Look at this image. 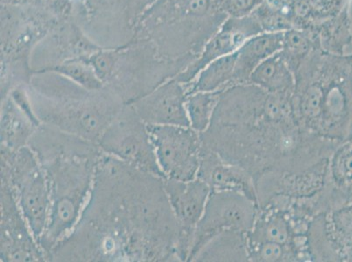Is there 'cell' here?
Returning a JSON list of instances; mask_svg holds the SVG:
<instances>
[{
	"label": "cell",
	"instance_id": "obj_7",
	"mask_svg": "<svg viewBox=\"0 0 352 262\" xmlns=\"http://www.w3.org/2000/svg\"><path fill=\"white\" fill-rule=\"evenodd\" d=\"M165 178L190 181L200 168L201 134L190 127L147 126Z\"/></svg>",
	"mask_w": 352,
	"mask_h": 262
},
{
	"label": "cell",
	"instance_id": "obj_6",
	"mask_svg": "<svg viewBox=\"0 0 352 262\" xmlns=\"http://www.w3.org/2000/svg\"><path fill=\"white\" fill-rule=\"evenodd\" d=\"M98 145L105 154L165 178L157 161L148 128L131 104L124 105L99 139Z\"/></svg>",
	"mask_w": 352,
	"mask_h": 262
},
{
	"label": "cell",
	"instance_id": "obj_20",
	"mask_svg": "<svg viewBox=\"0 0 352 262\" xmlns=\"http://www.w3.org/2000/svg\"><path fill=\"white\" fill-rule=\"evenodd\" d=\"M249 82L279 95H292L296 87L294 73L280 52L259 64L250 76Z\"/></svg>",
	"mask_w": 352,
	"mask_h": 262
},
{
	"label": "cell",
	"instance_id": "obj_24",
	"mask_svg": "<svg viewBox=\"0 0 352 262\" xmlns=\"http://www.w3.org/2000/svg\"><path fill=\"white\" fill-rule=\"evenodd\" d=\"M222 92L198 91L188 95L186 110L190 126L198 133L210 127Z\"/></svg>",
	"mask_w": 352,
	"mask_h": 262
},
{
	"label": "cell",
	"instance_id": "obj_30",
	"mask_svg": "<svg viewBox=\"0 0 352 262\" xmlns=\"http://www.w3.org/2000/svg\"><path fill=\"white\" fill-rule=\"evenodd\" d=\"M41 0H1V5L28 6L37 4Z\"/></svg>",
	"mask_w": 352,
	"mask_h": 262
},
{
	"label": "cell",
	"instance_id": "obj_31",
	"mask_svg": "<svg viewBox=\"0 0 352 262\" xmlns=\"http://www.w3.org/2000/svg\"><path fill=\"white\" fill-rule=\"evenodd\" d=\"M213 2V4L221 9V6L223 5V3H225L226 0H211Z\"/></svg>",
	"mask_w": 352,
	"mask_h": 262
},
{
	"label": "cell",
	"instance_id": "obj_13",
	"mask_svg": "<svg viewBox=\"0 0 352 262\" xmlns=\"http://www.w3.org/2000/svg\"><path fill=\"white\" fill-rule=\"evenodd\" d=\"M187 97L185 86L172 78L130 104L146 126L190 127Z\"/></svg>",
	"mask_w": 352,
	"mask_h": 262
},
{
	"label": "cell",
	"instance_id": "obj_16",
	"mask_svg": "<svg viewBox=\"0 0 352 262\" xmlns=\"http://www.w3.org/2000/svg\"><path fill=\"white\" fill-rule=\"evenodd\" d=\"M250 261L248 233L223 230L208 239L190 262Z\"/></svg>",
	"mask_w": 352,
	"mask_h": 262
},
{
	"label": "cell",
	"instance_id": "obj_29",
	"mask_svg": "<svg viewBox=\"0 0 352 262\" xmlns=\"http://www.w3.org/2000/svg\"><path fill=\"white\" fill-rule=\"evenodd\" d=\"M130 24L135 27L140 17L155 4L157 0H122Z\"/></svg>",
	"mask_w": 352,
	"mask_h": 262
},
{
	"label": "cell",
	"instance_id": "obj_4",
	"mask_svg": "<svg viewBox=\"0 0 352 262\" xmlns=\"http://www.w3.org/2000/svg\"><path fill=\"white\" fill-rule=\"evenodd\" d=\"M28 91L41 124L97 145L126 105L107 86L88 91L53 72H34Z\"/></svg>",
	"mask_w": 352,
	"mask_h": 262
},
{
	"label": "cell",
	"instance_id": "obj_14",
	"mask_svg": "<svg viewBox=\"0 0 352 262\" xmlns=\"http://www.w3.org/2000/svg\"><path fill=\"white\" fill-rule=\"evenodd\" d=\"M197 178L206 182L211 191H236L258 203L252 176L245 169L226 161L217 153L204 146H201Z\"/></svg>",
	"mask_w": 352,
	"mask_h": 262
},
{
	"label": "cell",
	"instance_id": "obj_22",
	"mask_svg": "<svg viewBox=\"0 0 352 262\" xmlns=\"http://www.w3.org/2000/svg\"><path fill=\"white\" fill-rule=\"evenodd\" d=\"M318 47V40L312 33L293 28L283 34V47L280 53L296 73Z\"/></svg>",
	"mask_w": 352,
	"mask_h": 262
},
{
	"label": "cell",
	"instance_id": "obj_28",
	"mask_svg": "<svg viewBox=\"0 0 352 262\" xmlns=\"http://www.w3.org/2000/svg\"><path fill=\"white\" fill-rule=\"evenodd\" d=\"M322 19L331 17L350 5V0H305Z\"/></svg>",
	"mask_w": 352,
	"mask_h": 262
},
{
	"label": "cell",
	"instance_id": "obj_3",
	"mask_svg": "<svg viewBox=\"0 0 352 262\" xmlns=\"http://www.w3.org/2000/svg\"><path fill=\"white\" fill-rule=\"evenodd\" d=\"M49 178V222L39 245L49 261L53 249L75 229L94 189L96 169L103 155L97 143L41 126L28 143Z\"/></svg>",
	"mask_w": 352,
	"mask_h": 262
},
{
	"label": "cell",
	"instance_id": "obj_27",
	"mask_svg": "<svg viewBox=\"0 0 352 262\" xmlns=\"http://www.w3.org/2000/svg\"><path fill=\"white\" fill-rule=\"evenodd\" d=\"M264 0H226L221 6L228 18H244L254 14Z\"/></svg>",
	"mask_w": 352,
	"mask_h": 262
},
{
	"label": "cell",
	"instance_id": "obj_18",
	"mask_svg": "<svg viewBox=\"0 0 352 262\" xmlns=\"http://www.w3.org/2000/svg\"><path fill=\"white\" fill-rule=\"evenodd\" d=\"M294 236L286 213L279 207L268 204L259 207L254 228L248 233V244L270 242L293 246Z\"/></svg>",
	"mask_w": 352,
	"mask_h": 262
},
{
	"label": "cell",
	"instance_id": "obj_17",
	"mask_svg": "<svg viewBox=\"0 0 352 262\" xmlns=\"http://www.w3.org/2000/svg\"><path fill=\"white\" fill-rule=\"evenodd\" d=\"M1 148L17 151L28 145L31 137L41 126L21 110L10 95L1 99Z\"/></svg>",
	"mask_w": 352,
	"mask_h": 262
},
{
	"label": "cell",
	"instance_id": "obj_2",
	"mask_svg": "<svg viewBox=\"0 0 352 262\" xmlns=\"http://www.w3.org/2000/svg\"><path fill=\"white\" fill-rule=\"evenodd\" d=\"M201 146L240 166L254 181L264 172L298 171L329 158L336 142L302 127L292 95L273 94L251 82L222 92Z\"/></svg>",
	"mask_w": 352,
	"mask_h": 262
},
{
	"label": "cell",
	"instance_id": "obj_1",
	"mask_svg": "<svg viewBox=\"0 0 352 262\" xmlns=\"http://www.w3.org/2000/svg\"><path fill=\"white\" fill-rule=\"evenodd\" d=\"M164 178L105 154L78 225L50 261H182Z\"/></svg>",
	"mask_w": 352,
	"mask_h": 262
},
{
	"label": "cell",
	"instance_id": "obj_10",
	"mask_svg": "<svg viewBox=\"0 0 352 262\" xmlns=\"http://www.w3.org/2000/svg\"><path fill=\"white\" fill-rule=\"evenodd\" d=\"M1 261H46L10 188L1 184Z\"/></svg>",
	"mask_w": 352,
	"mask_h": 262
},
{
	"label": "cell",
	"instance_id": "obj_21",
	"mask_svg": "<svg viewBox=\"0 0 352 262\" xmlns=\"http://www.w3.org/2000/svg\"><path fill=\"white\" fill-rule=\"evenodd\" d=\"M236 52L213 60L185 86L187 95L198 91L223 92L234 86Z\"/></svg>",
	"mask_w": 352,
	"mask_h": 262
},
{
	"label": "cell",
	"instance_id": "obj_23",
	"mask_svg": "<svg viewBox=\"0 0 352 262\" xmlns=\"http://www.w3.org/2000/svg\"><path fill=\"white\" fill-rule=\"evenodd\" d=\"M41 72H53L64 76L88 91H99L105 87L104 83L99 79L89 57H76L57 64L52 68Z\"/></svg>",
	"mask_w": 352,
	"mask_h": 262
},
{
	"label": "cell",
	"instance_id": "obj_19",
	"mask_svg": "<svg viewBox=\"0 0 352 262\" xmlns=\"http://www.w3.org/2000/svg\"><path fill=\"white\" fill-rule=\"evenodd\" d=\"M315 35L323 52L345 56L352 53V19L350 5L339 12L320 21L310 32Z\"/></svg>",
	"mask_w": 352,
	"mask_h": 262
},
{
	"label": "cell",
	"instance_id": "obj_12",
	"mask_svg": "<svg viewBox=\"0 0 352 262\" xmlns=\"http://www.w3.org/2000/svg\"><path fill=\"white\" fill-rule=\"evenodd\" d=\"M262 33L261 25L252 14L244 18H227L208 41L199 57L175 78L184 86L190 84L208 64L234 53L250 38Z\"/></svg>",
	"mask_w": 352,
	"mask_h": 262
},
{
	"label": "cell",
	"instance_id": "obj_8",
	"mask_svg": "<svg viewBox=\"0 0 352 262\" xmlns=\"http://www.w3.org/2000/svg\"><path fill=\"white\" fill-rule=\"evenodd\" d=\"M258 203L232 191H211L206 210L195 233L188 262L211 236L223 230L249 233L254 228Z\"/></svg>",
	"mask_w": 352,
	"mask_h": 262
},
{
	"label": "cell",
	"instance_id": "obj_26",
	"mask_svg": "<svg viewBox=\"0 0 352 262\" xmlns=\"http://www.w3.org/2000/svg\"><path fill=\"white\" fill-rule=\"evenodd\" d=\"M252 15L263 33H285L294 28L292 21L287 15L265 2Z\"/></svg>",
	"mask_w": 352,
	"mask_h": 262
},
{
	"label": "cell",
	"instance_id": "obj_5",
	"mask_svg": "<svg viewBox=\"0 0 352 262\" xmlns=\"http://www.w3.org/2000/svg\"><path fill=\"white\" fill-rule=\"evenodd\" d=\"M1 184L10 188L39 244L49 222L50 187L46 171L30 145L17 151L1 148Z\"/></svg>",
	"mask_w": 352,
	"mask_h": 262
},
{
	"label": "cell",
	"instance_id": "obj_25",
	"mask_svg": "<svg viewBox=\"0 0 352 262\" xmlns=\"http://www.w3.org/2000/svg\"><path fill=\"white\" fill-rule=\"evenodd\" d=\"M249 257L250 261L252 262L300 261L299 254L293 246L270 242L250 245Z\"/></svg>",
	"mask_w": 352,
	"mask_h": 262
},
{
	"label": "cell",
	"instance_id": "obj_9",
	"mask_svg": "<svg viewBox=\"0 0 352 262\" xmlns=\"http://www.w3.org/2000/svg\"><path fill=\"white\" fill-rule=\"evenodd\" d=\"M164 187L181 231L182 261H187L211 190L206 182L198 178L190 181L165 178Z\"/></svg>",
	"mask_w": 352,
	"mask_h": 262
},
{
	"label": "cell",
	"instance_id": "obj_11",
	"mask_svg": "<svg viewBox=\"0 0 352 262\" xmlns=\"http://www.w3.org/2000/svg\"><path fill=\"white\" fill-rule=\"evenodd\" d=\"M329 158L298 171H267L255 180L259 207L276 196L312 197L324 187Z\"/></svg>",
	"mask_w": 352,
	"mask_h": 262
},
{
	"label": "cell",
	"instance_id": "obj_15",
	"mask_svg": "<svg viewBox=\"0 0 352 262\" xmlns=\"http://www.w3.org/2000/svg\"><path fill=\"white\" fill-rule=\"evenodd\" d=\"M284 33H262L250 38L236 51L234 85L249 82L256 68L279 53L283 47Z\"/></svg>",
	"mask_w": 352,
	"mask_h": 262
}]
</instances>
